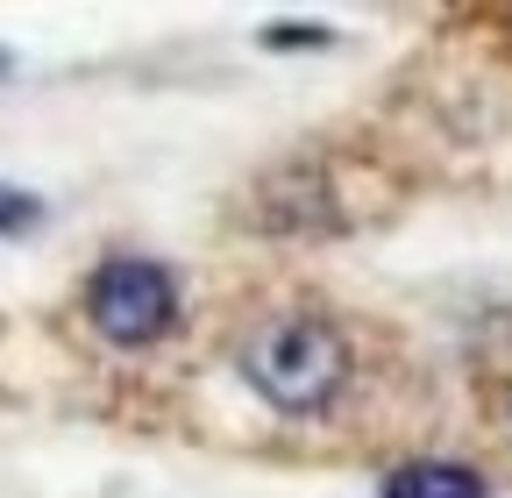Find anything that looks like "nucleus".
Wrapping results in <instances>:
<instances>
[{
    "label": "nucleus",
    "instance_id": "nucleus-1",
    "mask_svg": "<svg viewBox=\"0 0 512 498\" xmlns=\"http://www.w3.org/2000/svg\"><path fill=\"white\" fill-rule=\"evenodd\" d=\"M242 378L249 392L278 413H328L349 385V335L328 314H271L242 342Z\"/></svg>",
    "mask_w": 512,
    "mask_h": 498
},
{
    "label": "nucleus",
    "instance_id": "nucleus-2",
    "mask_svg": "<svg viewBox=\"0 0 512 498\" xmlns=\"http://www.w3.org/2000/svg\"><path fill=\"white\" fill-rule=\"evenodd\" d=\"M86 328L107 342V349H157L171 328H178V278L157 264V257H100L86 292Z\"/></svg>",
    "mask_w": 512,
    "mask_h": 498
},
{
    "label": "nucleus",
    "instance_id": "nucleus-3",
    "mask_svg": "<svg viewBox=\"0 0 512 498\" xmlns=\"http://www.w3.org/2000/svg\"><path fill=\"white\" fill-rule=\"evenodd\" d=\"M384 498H491V484L470 463L420 456V463H399L392 477H384Z\"/></svg>",
    "mask_w": 512,
    "mask_h": 498
},
{
    "label": "nucleus",
    "instance_id": "nucleus-4",
    "mask_svg": "<svg viewBox=\"0 0 512 498\" xmlns=\"http://www.w3.org/2000/svg\"><path fill=\"white\" fill-rule=\"evenodd\" d=\"M36 221H43V200L22 193V185H0V242L22 235V228H36Z\"/></svg>",
    "mask_w": 512,
    "mask_h": 498
},
{
    "label": "nucleus",
    "instance_id": "nucleus-5",
    "mask_svg": "<svg viewBox=\"0 0 512 498\" xmlns=\"http://www.w3.org/2000/svg\"><path fill=\"white\" fill-rule=\"evenodd\" d=\"M8 79H15V50H8V43H0V86H8Z\"/></svg>",
    "mask_w": 512,
    "mask_h": 498
}]
</instances>
